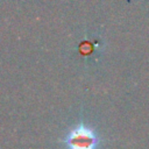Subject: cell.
Listing matches in <instances>:
<instances>
[{"label":"cell","instance_id":"cell-1","mask_svg":"<svg viewBox=\"0 0 149 149\" xmlns=\"http://www.w3.org/2000/svg\"><path fill=\"white\" fill-rule=\"evenodd\" d=\"M99 141L100 139L93 128L80 123L66 134L64 144L68 149H98Z\"/></svg>","mask_w":149,"mask_h":149}]
</instances>
